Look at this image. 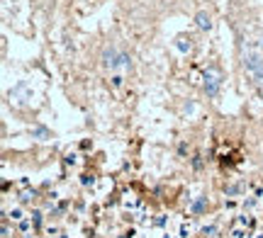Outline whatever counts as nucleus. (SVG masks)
<instances>
[{
  "mask_svg": "<svg viewBox=\"0 0 263 238\" xmlns=\"http://www.w3.org/2000/svg\"><path fill=\"white\" fill-rule=\"evenodd\" d=\"M242 68L246 78L263 90V34L244 39L242 44Z\"/></svg>",
  "mask_w": 263,
  "mask_h": 238,
  "instance_id": "f257e3e1",
  "label": "nucleus"
},
{
  "mask_svg": "<svg viewBox=\"0 0 263 238\" xmlns=\"http://www.w3.org/2000/svg\"><path fill=\"white\" fill-rule=\"evenodd\" d=\"M100 61L110 73H122V71L132 68V56L122 49H117V46H105L102 54H100Z\"/></svg>",
  "mask_w": 263,
  "mask_h": 238,
  "instance_id": "f03ea898",
  "label": "nucleus"
},
{
  "mask_svg": "<svg viewBox=\"0 0 263 238\" xmlns=\"http://www.w3.org/2000/svg\"><path fill=\"white\" fill-rule=\"evenodd\" d=\"M202 90L210 100H217L220 90H222V71L217 66H210L205 71V83H202Z\"/></svg>",
  "mask_w": 263,
  "mask_h": 238,
  "instance_id": "7ed1b4c3",
  "label": "nucleus"
},
{
  "mask_svg": "<svg viewBox=\"0 0 263 238\" xmlns=\"http://www.w3.org/2000/svg\"><path fill=\"white\" fill-rule=\"evenodd\" d=\"M8 97H10V105H15V107L30 105V100H32V88H30V83H27V80L15 83V85L8 90Z\"/></svg>",
  "mask_w": 263,
  "mask_h": 238,
  "instance_id": "20e7f679",
  "label": "nucleus"
},
{
  "mask_svg": "<svg viewBox=\"0 0 263 238\" xmlns=\"http://www.w3.org/2000/svg\"><path fill=\"white\" fill-rule=\"evenodd\" d=\"M195 27H198L200 32H207V29L212 27V17H210L207 10H200V12L195 15Z\"/></svg>",
  "mask_w": 263,
  "mask_h": 238,
  "instance_id": "39448f33",
  "label": "nucleus"
},
{
  "mask_svg": "<svg viewBox=\"0 0 263 238\" xmlns=\"http://www.w3.org/2000/svg\"><path fill=\"white\" fill-rule=\"evenodd\" d=\"M30 134H32V139H37V141H46V139H52V131L44 127V124H34V127L30 129Z\"/></svg>",
  "mask_w": 263,
  "mask_h": 238,
  "instance_id": "423d86ee",
  "label": "nucleus"
},
{
  "mask_svg": "<svg viewBox=\"0 0 263 238\" xmlns=\"http://www.w3.org/2000/svg\"><path fill=\"white\" fill-rule=\"evenodd\" d=\"M122 83H124V75H122V73H112V85H114V88H120Z\"/></svg>",
  "mask_w": 263,
  "mask_h": 238,
  "instance_id": "0eeeda50",
  "label": "nucleus"
}]
</instances>
